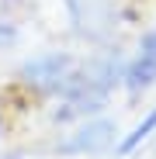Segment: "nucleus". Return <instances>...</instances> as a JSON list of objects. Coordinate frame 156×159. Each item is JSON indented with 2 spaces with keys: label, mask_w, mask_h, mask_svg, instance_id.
Here are the masks:
<instances>
[{
  "label": "nucleus",
  "mask_w": 156,
  "mask_h": 159,
  "mask_svg": "<svg viewBox=\"0 0 156 159\" xmlns=\"http://www.w3.org/2000/svg\"><path fill=\"white\" fill-rule=\"evenodd\" d=\"M156 87V28H146L135 42V52L125 59L121 69V90L139 100L142 93H149Z\"/></svg>",
  "instance_id": "nucleus-4"
},
{
  "label": "nucleus",
  "mask_w": 156,
  "mask_h": 159,
  "mask_svg": "<svg viewBox=\"0 0 156 159\" xmlns=\"http://www.w3.org/2000/svg\"><path fill=\"white\" fill-rule=\"evenodd\" d=\"M76 31L87 42H108L111 38V24H115V0H63Z\"/></svg>",
  "instance_id": "nucleus-5"
},
{
  "label": "nucleus",
  "mask_w": 156,
  "mask_h": 159,
  "mask_svg": "<svg viewBox=\"0 0 156 159\" xmlns=\"http://www.w3.org/2000/svg\"><path fill=\"white\" fill-rule=\"evenodd\" d=\"M73 66H76L73 52H42V56H31L28 62H21L17 80L38 97H59Z\"/></svg>",
  "instance_id": "nucleus-2"
},
{
  "label": "nucleus",
  "mask_w": 156,
  "mask_h": 159,
  "mask_svg": "<svg viewBox=\"0 0 156 159\" xmlns=\"http://www.w3.org/2000/svg\"><path fill=\"white\" fill-rule=\"evenodd\" d=\"M0 131H4V107H0Z\"/></svg>",
  "instance_id": "nucleus-9"
},
{
  "label": "nucleus",
  "mask_w": 156,
  "mask_h": 159,
  "mask_svg": "<svg viewBox=\"0 0 156 159\" xmlns=\"http://www.w3.org/2000/svg\"><path fill=\"white\" fill-rule=\"evenodd\" d=\"M0 159H21V152H7V156H0Z\"/></svg>",
  "instance_id": "nucleus-8"
},
{
  "label": "nucleus",
  "mask_w": 156,
  "mask_h": 159,
  "mask_svg": "<svg viewBox=\"0 0 156 159\" xmlns=\"http://www.w3.org/2000/svg\"><path fill=\"white\" fill-rule=\"evenodd\" d=\"M156 139V107H149L132 128L125 131V135H118V145H115V156H132V152H139L146 142H153Z\"/></svg>",
  "instance_id": "nucleus-6"
},
{
  "label": "nucleus",
  "mask_w": 156,
  "mask_h": 159,
  "mask_svg": "<svg viewBox=\"0 0 156 159\" xmlns=\"http://www.w3.org/2000/svg\"><path fill=\"white\" fill-rule=\"evenodd\" d=\"M121 69H125V56L118 48H97L90 52L87 59H76L69 80L63 93L56 97V118L59 125L66 121H83V118H94V114H104L111 104V93L121 87Z\"/></svg>",
  "instance_id": "nucleus-1"
},
{
  "label": "nucleus",
  "mask_w": 156,
  "mask_h": 159,
  "mask_svg": "<svg viewBox=\"0 0 156 159\" xmlns=\"http://www.w3.org/2000/svg\"><path fill=\"white\" fill-rule=\"evenodd\" d=\"M14 42H17V24L0 21V48H11Z\"/></svg>",
  "instance_id": "nucleus-7"
},
{
  "label": "nucleus",
  "mask_w": 156,
  "mask_h": 159,
  "mask_svg": "<svg viewBox=\"0 0 156 159\" xmlns=\"http://www.w3.org/2000/svg\"><path fill=\"white\" fill-rule=\"evenodd\" d=\"M118 125L108 114H94L76 121L69 135H63V142H56V152L63 156H104L118 145Z\"/></svg>",
  "instance_id": "nucleus-3"
}]
</instances>
